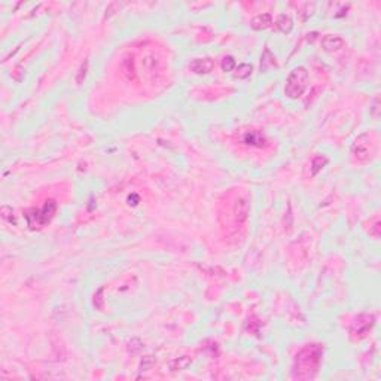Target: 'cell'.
I'll use <instances>...</instances> for the list:
<instances>
[{"label":"cell","instance_id":"6da1fadb","mask_svg":"<svg viewBox=\"0 0 381 381\" xmlns=\"http://www.w3.org/2000/svg\"><path fill=\"white\" fill-rule=\"evenodd\" d=\"M322 357H323V347L320 344H307L305 347H302L295 356L293 378H298V380L313 378L322 365Z\"/></svg>","mask_w":381,"mask_h":381},{"label":"cell","instance_id":"7a4b0ae2","mask_svg":"<svg viewBox=\"0 0 381 381\" xmlns=\"http://www.w3.org/2000/svg\"><path fill=\"white\" fill-rule=\"evenodd\" d=\"M55 212H57V203L54 200H49L45 203L42 209L26 210L24 218L30 230H41L52 221V218L55 216Z\"/></svg>","mask_w":381,"mask_h":381},{"label":"cell","instance_id":"3957f363","mask_svg":"<svg viewBox=\"0 0 381 381\" xmlns=\"http://www.w3.org/2000/svg\"><path fill=\"white\" fill-rule=\"evenodd\" d=\"M307 85H308V72H307V69L302 67V66L295 67L286 79L285 95L292 98V100H296L305 93Z\"/></svg>","mask_w":381,"mask_h":381},{"label":"cell","instance_id":"277c9868","mask_svg":"<svg viewBox=\"0 0 381 381\" xmlns=\"http://www.w3.org/2000/svg\"><path fill=\"white\" fill-rule=\"evenodd\" d=\"M375 325V317L372 314H368V313H362L359 314L353 323H351V328H350V332L353 335V338H365L368 335V332L372 329V326Z\"/></svg>","mask_w":381,"mask_h":381},{"label":"cell","instance_id":"5b68a950","mask_svg":"<svg viewBox=\"0 0 381 381\" xmlns=\"http://www.w3.org/2000/svg\"><path fill=\"white\" fill-rule=\"evenodd\" d=\"M351 153L359 161H368L369 159V137L368 134H362L357 137L351 146Z\"/></svg>","mask_w":381,"mask_h":381},{"label":"cell","instance_id":"8992f818","mask_svg":"<svg viewBox=\"0 0 381 381\" xmlns=\"http://www.w3.org/2000/svg\"><path fill=\"white\" fill-rule=\"evenodd\" d=\"M189 69L192 70L197 75H207L215 69V60L210 57H204V58H195L190 61Z\"/></svg>","mask_w":381,"mask_h":381},{"label":"cell","instance_id":"52a82bcc","mask_svg":"<svg viewBox=\"0 0 381 381\" xmlns=\"http://www.w3.org/2000/svg\"><path fill=\"white\" fill-rule=\"evenodd\" d=\"M344 45H345V41L341 36H336V35H326L322 39V48L328 52L339 51L341 48H344Z\"/></svg>","mask_w":381,"mask_h":381},{"label":"cell","instance_id":"ba28073f","mask_svg":"<svg viewBox=\"0 0 381 381\" xmlns=\"http://www.w3.org/2000/svg\"><path fill=\"white\" fill-rule=\"evenodd\" d=\"M243 143L252 147H264L267 144V140L264 137V134L261 131H246L243 136Z\"/></svg>","mask_w":381,"mask_h":381},{"label":"cell","instance_id":"9c48e42d","mask_svg":"<svg viewBox=\"0 0 381 381\" xmlns=\"http://www.w3.org/2000/svg\"><path fill=\"white\" fill-rule=\"evenodd\" d=\"M271 24H273V17H271V14H268V12L259 14V15L253 17L252 21H250V27H252L253 30H258V32L268 29Z\"/></svg>","mask_w":381,"mask_h":381},{"label":"cell","instance_id":"30bf717a","mask_svg":"<svg viewBox=\"0 0 381 381\" xmlns=\"http://www.w3.org/2000/svg\"><path fill=\"white\" fill-rule=\"evenodd\" d=\"M276 26L282 33L286 35V33H290V30L293 29V20L287 14H280L276 20Z\"/></svg>","mask_w":381,"mask_h":381},{"label":"cell","instance_id":"8fae6325","mask_svg":"<svg viewBox=\"0 0 381 381\" xmlns=\"http://www.w3.org/2000/svg\"><path fill=\"white\" fill-rule=\"evenodd\" d=\"M190 363H192V359H190L189 356H182V357H176L173 359L170 363H168V368L170 371H183L186 369Z\"/></svg>","mask_w":381,"mask_h":381},{"label":"cell","instance_id":"7c38bea8","mask_svg":"<svg viewBox=\"0 0 381 381\" xmlns=\"http://www.w3.org/2000/svg\"><path fill=\"white\" fill-rule=\"evenodd\" d=\"M328 162L329 159L325 155H316L311 161V176H317Z\"/></svg>","mask_w":381,"mask_h":381},{"label":"cell","instance_id":"4fadbf2b","mask_svg":"<svg viewBox=\"0 0 381 381\" xmlns=\"http://www.w3.org/2000/svg\"><path fill=\"white\" fill-rule=\"evenodd\" d=\"M252 70H253V66H252V64L243 63V64H240V66L236 69V78H238V79H247V78L252 75Z\"/></svg>","mask_w":381,"mask_h":381},{"label":"cell","instance_id":"5bb4252c","mask_svg":"<svg viewBox=\"0 0 381 381\" xmlns=\"http://www.w3.org/2000/svg\"><path fill=\"white\" fill-rule=\"evenodd\" d=\"M236 66H237L236 58L231 57V55L224 57V60H222V63H221V67H222V70H224L225 73H227V72H233V70L236 69Z\"/></svg>","mask_w":381,"mask_h":381},{"label":"cell","instance_id":"9a60e30c","mask_svg":"<svg viewBox=\"0 0 381 381\" xmlns=\"http://www.w3.org/2000/svg\"><path fill=\"white\" fill-rule=\"evenodd\" d=\"M87 72H88V60H85V61L82 63V66H81V69H79V72H78V76H76V82H78V84H82V82H84V79H85V76H87Z\"/></svg>","mask_w":381,"mask_h":381},{"label":"cell","instance_id":"2e32d148","mask_svg":"<svg viewBox=\"0 0 381 381\" xmlns=\"http://www.w3.org/2000/svg\"><path fill=\"white\" fill-rule=\"evenodd\" d=\"M155 363V360L150 357V356H146V357H143V362H142V369H144V371H147V369H150L152 368V365Z\"/></svg>","mask_w":381,"mask_h":381},{"label":"cell","instance_id":"e0dca14e","mask_svg":"<svg viewBox=\"0 0 381 381\" xmlns=\"http://www.w3.org/2000/svg\"><path fill=\"white\" fill-rule=\"evenodd\" d=\"M139 201H140V197H139V195H136V194H133V195H130V197H128V204H130V206H131V204H133V206H137V204H139Z\"/></svg>","mask_w":381,"mask_h":381}]
</instances>
